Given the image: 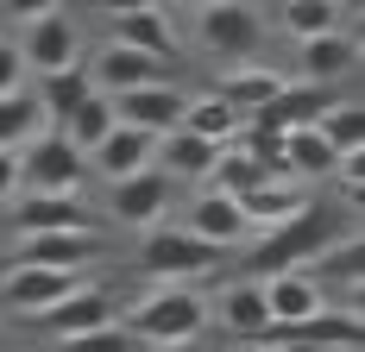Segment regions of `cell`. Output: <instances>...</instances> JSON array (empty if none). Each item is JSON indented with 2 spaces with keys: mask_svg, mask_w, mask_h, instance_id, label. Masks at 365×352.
Returning a JSON list of instances; mask_svg holds the SVG:
<instances>
[{
  "mask_svg": "<svg viewBox=\"0 0 365 352\" xmlns=\"http://www.w3.org/2000/svg\"><path fill=\"white\" fill-rule=\"evenodd\" d=\"M195 38L227 57L233 70L240 63H252L258 51H264V19H258V6H240V0H215V6H202V19H195Z\"/></svg>",
  "mask_w": 365,
  "mask_h": 352,
  "instance_id": "6",
  "label": "cell"
},
{
  "mask_svg": "<svg viewBox=\"0 0 365 352\" xmlns=\"http://www.w3.org/2000/svg\"><path fill=\"white\" fill-rule=\"evenodd\" d=\"M309 202H315L309 189H296V182H284V176H277V182H264V189H252V195L240 202V214H246V227H264V233H271V227H284V220H296V214L309 208Z\"/></svg>",
  "mask_w": 365,
  "mask_h": 352,
  "instance_id": "22",
  "label": "cell"
},
{
  "mask_svg": "<svg viewBox=\"0 0 365 352\" xmlns=\"http://www.w3.org/2000/svg\"><path fill=\"white\" fill-rule=\"evenodd\" d=\"M26 88V57H19V44L0 32V95H19Z\"/></svg>",
  "mask_w": 365,
  "mask_h": 352,
  "instance_id": "30",
  "label": "cell"
},
{
  "mask_svg": "<svg viewBox=\"0 0 365 352\" xmlns=\"http://www.w3.org/2000/svg\"><path fill=\"white\" fill-rule=\"evenodd\" d=\"M95 258H101V233H32V239L13 246V264H32V271H70V277H82Z\"/></svg>",
  "mask_w": 365,
  "mask_h": 352,
  "instance_id": "10",
  "label": "cell"
},
{
  "mask_svg": "<svg viewBox=\"0 0 365 352\" xmlns=\"http://www.w3.org/2000/svg\"><path fill=\"white\" fill-rule=\"evenodd\" d=\"M108 208H113V220H126V227L151 233V227H158V214L170 208V182H164L158 170H139V176H126V182H113Z\"/></svg>",
  "mask_w": 365,
  "mask_h": 352,
  "instance_id": "17",
  "label": "cell"
},
{
  "mask_svg": "<svg viewBox=\"0 0 365 352\" xmlns=\"http://www.w3.org/2000/svg\"><path fill=\"white\" fill-rule=\"evenodd\" d=\"M113 44L139 51L151 63H170V57H177V26H170L164 6H120V13H113Z\"/></svg>",
  "mask_w": 365,
  "mask_h": 352,
  "instance_id": "11",
  "label": "cell"
},
{
  "mask_svg": "<svg viewBox=\"0 0 365 352\" xmlns=\"http://www.w3.org/2000/svg\"><path fill=\"white\" fill-rule=\"evenodd\" d=\"M38 107H44V120H70L76 107L95 95V76H88V63H76V70H57V76H38Z\"/></svg>",
  "mask_w": 365,
  "mask_h": 352,
  "instance_id": "24",
  "label": "cell"
},
{
  "mask_svg": "<svg viewBox=\"0 0 365 352\" xmlns=\"http://www.w3.org/2000/svg\"><path fill=\"white\" fill-rule=\"evenodd\" d=\"M57 352H145L120 321L113 327H95V333H76V340H57Z\"/></svg>",
  "mask_w": 365,
  "mask_h": 352,
  "instance_id": "29",
  "label": "cell"
},
{
  "mask_svg": "<svg viewBox=\"0 0 365 352\" xmlns=\"http://www.w3.org/2000/svg\"><path fill=\"white\" fill-rule=\"evenodd\" d=\"M264 309H271V327H296V321L322 315L328 309V289L322 277H309V271H284V277H264Z\"/></svg>",
  "mask_w": 365,
  "mask_h": 352,
  "instance_id": "12",
  "label": "cell"
},
{
  "mask_svg": "<svg viewBox=\"0 0 365 352\" xmlns=\"http://www.w3.org/2000/svg\"><path fill=\"white\" fill-rule=\"evenodd\" d=\"M215 145L189 139V133H164L158 139V151H151V170L164 176V182H202L208 189V176H215Z\"/></svg>",
  "mask_w": 365,
  "mask_h": 352,
  "instance_id": "18",
  "label": "cell"
},
{
  "mask_svg": "<svg viewBox=\"0 0 365 352\" xmlns=\"http://www.w3.org/2000/svg\"><path fill=\"white\" fill-rule=\"evenodd\" d=\"M113 296H101V289H88V283H82V289H76V296H63V302H57V309H44V315H38V327H44V333H51V346H57V340H76V333H95V327H113Z\"/></svg>",
  "mask_w": 365,
  "mask_h": 352,
  "instance_id": "13",
  "label": "cell"
},
{
  "mask_svg": "<svg viewBox=\"0 0 365 352\" xmlns=\"http://www.w3.org/2000/svg\"><path fill=\"white\" fill-rule=\"evenodd\" d=\"M182 107H189L182 88L151 82V88H133V95H113V120H120V126H133V133L164 139V133H177V126H182Z\"/></svg>",
  "mask_w": 365,
  "mask_h": 352,
  "instance_id": "8",
  "label": "cell"
},
{
  "mask_svg": "<svg viewBox=\"0 0 365 352\" xmlns=\"http://www.w3.org/2000/svg\"><path fill=\"white\" fill-rule=\"evenodd\" d=\"M88 76L113 95H133V88H151V82H164V63H151V57H139V51H126V44H108L95 63H88Z\"/></svg>",
  "mask_w": 365,
  "mask_h": 352,
  "instance_id": "20",
  "label": "cell"
},
{
  "mask_svg": "<svg viewBox=\"0 0 365 352\" xmlns=\"http://www.w3.org/2000/svg\"><path fill=\"white\" fill-rule=\"evenodd\" d=\"M19 182H26V195H82L88 157L70 151L63 133H38V139L19 151Z\"/></svg>",
  "mask_w": 365,
  "mask_h": 352,
  "instance_id": "4",
  "label": "cell"
},
{
  "mask_svg": "<svg viewBox=\"0 0 365 352\" xmlns=\"http://www.w3.org/2000/svg\"><path fill=\"white\" fill-rule=\"evenodd\" d=\"M151 151H158V139L151 133H133V126H113L108 139L88 151V170H101L108 182H126V176L151 170Z\"/></svg>",
  "mask_w": 365,
  "mask_h": 352,
  "instance_id": "19",
  "label": "cell"
},
{
  "mask_svg": "<svg viewBox=\"0 0 365 352\" xmlns=\"http://www.w3.org/2000/svg\"><path fill=\"white\" fill-rule=\"evenodd\" d=\"M19 189V151H0V202Z\"/></svg>",
  "mask_w": 365,
  "mask_h": 352,
  "instance_id": "31",
  "label": "cell"
},
{
  "mask_svg": "<svg viewBox=\"0 0 365 352\" xmlns=\"http://www.w3.org/2000/svg\"><path fill=\"white\" fill-rule=\"evenodd\" d=\"M202 321H208V302H202L195 289H182V283H158L151 296L133 302V315L120 321V327H126L145 352H177V346H189V340L202 333Z\"/></svg>",
  "mask_w": 365,
  "mask_h": 352,
  "instance_id": "2",
  "label": "cell"
},
{
  "mask_svg": "<svg viewBox=\"0 0 365 352\" xmlns=\"http://www.w3.org/2000/svg\"><path fill=\"white\" fill-rule=\"evenodd\" d=\"M322 139H328L334 157H359L365 151V107L359 101H334L328 113H322V126H315Z\"/></svg>",
  "mask_w": 365,
  "mask_h": 352,
  "instance_id": "27",
  "label": "cell"
},
{
  "mask_svg": "<svg viewBox=\"0 0 365 352\" xmlns=\"http://www.w3.org/2000/svg\"><path fill=\"white\" fill-rule=\"evenodd\" d=\"M208 315L233 333V340H246V346H258L264 333H271V309H264V289H258L252 277H240V283H227L215 296V309Z\"/></svg>",
  "mask_w": 365,
  "mask_h": 352,
  "instance_id": "14",
  "label": "cell"
},
{
  "mask_svg": "<svg viewBox=\"0 0 365 352\" xmlns=\"http://www.w3.org/2000/svg\"><path fill=\"white\" fill-rule=\"evenodd\" d=\"M346 246V208H334V202H309V208L284 220V227H271L252 252V271L264 277H284V271H309V264H322L328 252Z\"/></svg>",
  "mask_w": 365,
  "mask_h": 352,
  "instance_id": "1",
  "label": "cell"
},
{
  "mask_svg": "<svg viewBox=\"0 0 365 352\" xmlns=\"http://www.w3.org/2000/svg\"><path fill=\"white\" fill-rule=\"evenodd\" d=\"M6 227L19 239L32 233H95V214L82 208V195H26L6 208Z\"/></svg>",
  "mask_w": 365,
  "mask_h": 352,
  "instance_id": "9",
  "label": "cell"
},
{
  "mask_svg": "<svg viewBox=\"0 0 365 352\" xmlns=\"http://www.w3.org/2000/svg\"><path fill=\"white\" fill-rule=\"evenodd\" d=\"M82 277L70 271H32V264H6V277H0V309L19 321H38L44 309H57L63 296H76Z\"/></svg>",
  "mask_w": 365,
  "mask_h": 352,
  "instance_id": "7",
  "label": "cell"
},
{
  "mask_svg": "<svg viewBox=\"0 0 365 352\" xmlns=\"http://www.w3.org/2000/svg\"><path fill=\"white\" fill-rule=\"evenodd\" d=\"M215 264H220V252L202 246V239L182 233V227H151L145 246H139V271L158 277V283H182V289H189L195 277H208Z\"/></svg>",
  "mask_w": 365,
  "mask_h": 352,
  "instance_id": "5",
  "label": "cell"
},
{
  "mask_svg": "<svg viewBox=\"0 0 365 352\" xmlns=\"http://www.w3.org/2000/svg\"><path fill=\"white\" fill-rule=\"evenodd\" d=\"M240 126H246V120L220 101V95H202V101L182 107V126H177V133H189V139H202V145H215V151H227V145L240 139Z\"/></svg>",
  "mask_w": 365,
  "mask_h": 352,
  "instance_id": "23",
  "label": "cell"
},
{
  "mask_svg": "<svg viewBox=\"0 0 365 352\" xmlns=\"http://www.w3.org/2000/svg\"><path fill=\"white\" fill-rule=\"evenodd\" d=\"M113 126H120V120H113V101H108V95H88V101L76 107V113L63 120V126H57V133L70 139V151H82V157H88V151L108 139Z\"/></svg>",
  "mask_w": 365,
  "mask_h": 352,
  "instance_id": "26",
  "label": "cell"
},
{
  "mask_svg": "<svg viewBox=\"0 0 365 352\" xmlns=\"http://www.w3.org/2000/svg\"><path fill=\"white\" fill-rule=\"evenodd\" d=\"M284 82H290L284 70H264V63H240V70L227 76L215 95L233 107L240 120H246V113H258V107H271V101H277V95H284Z\"/></svg>",
  "mask_w": 365,
  "mask_h": 352,
  "instance_id": "21",
  "label": "cell"
},
{
  "mask_svg": "<svg viewBox=\"0 0 365 352\" xmlns=\"http://www.w3.org/2000/svg\"><path fill=\"white\" fill-rule=\"evenodd\" d=\"M182 233H195L202 246L227 252V246H240V239H246L252 227H246V214H240V202H233V195L195 189V208H189V220H182Z\"/></svg>",
  "mask_w": 365,
  "mask_h": 352,
  "instance_id": "15",
  "label": "cell"
},
{
  "mask_svg": "<svg viewBox=\"0 0 365 352\" xmlns=\"http://www.w3.org/2000/svg\"><path fill=\"white\" fill-rule=\"evenodd\" d=\"M38 133H44V107H38L32 88L0 95V151H26Z\"/></svg>",
  "mask_w": 365,
  "mask_h": 352,
  "instance_id": "25",
  "label": "cell"
},
{
  "mask_svg": "<svg viewBox=\"0 0 365 352\" xmlns=\"http://www.w3.org/2000/svg\"><path fill=\"white\" fill-rule=\"evenodd\" d=\"M13 19H19V57H26V70L38 76H57V70H76L82 63V32H76L70 13H57V6H13Z\"/></svg>",
  "mask_w": 365,
  "mask_h": 352,
  "instance_id": "3",
  "label": "cell"
},
{
  "mask_svg": "<svg viewBox=\"0 0 365 352\" xmlns=\"http://www.w3.org/2000/svg\"><path fill=\"white\" fill-rule=\"evenodd\" d=\"M296 76L290 82H309V88H334L340 76H353V63H359V44L346 32H328V38H309V44H296Z\"/></svg>",
  "mask_w": 365,
  "mask_h": 352,
  "instance_id": "16",
  "label": "cell"
},
{
  "mask_svg": "<svg viewBox=\"0 0 365 352\" xmlns=\"http://www.w3.org/2000/svg\"><path fill=\"white\" fill-rule=\"evenodd\" d=\"M340 19H346V6H334V0H290V6H284V32H290L296 44L340 32Z\"/></svg>",
  "mask_w": 365,
  "mask_h": 352,
  "instance_id": "28",
  "label": "cell"
}]
</instances>
